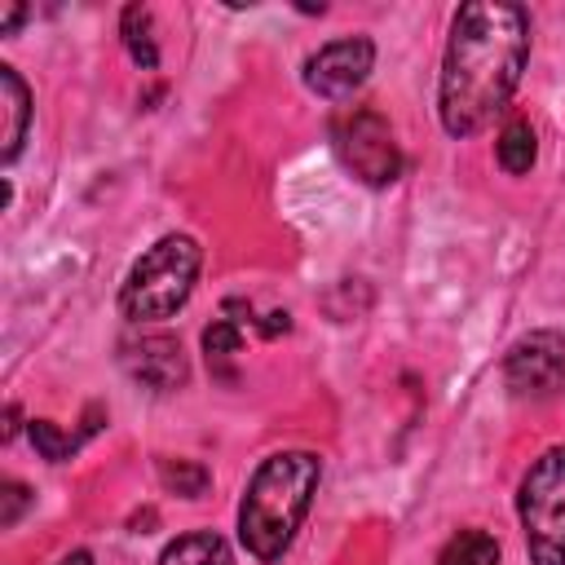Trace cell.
Segmentation results:
<instances>
[{
	"mask_svg": "<svg viewBox=\"0 0 565 565\" xmlns=\"http://www.w3.org/2000/svg\"><path fill=\"white\" fill-rule=\"evenodd\" d=\"M530 62V13L508 0H468L450 18L437 119L446 137L463 141L486 132L512 102Z\"/></svg>",
	"mask_w": 565,
	"mask_h": 565,
	"instance_id": "6da1fadb",
	"label": "cell"
},
{
	"mask_svg": "<svg viewBox=\"0 0 565 565\" xmlns=\"http://www.w3.org/2000/svg\"><path fill=\"white\" fill-rule=\"evenodd\" d=\"M322 481V459L313 450H274L256 463L247 477L243 503H238V539L243 547L274 565L291 547L296 530L309 516V503Z\"/></svg>",
	"mask_w": 565,
	"mask_h": 565,
	"instance_id": "7a4b0ae2",
	"label": "cell"
},
{
	"mask_svg": "<svg viewBox=\"0 0 565 565\" xmlns=\"http://www.w3.org/2000/svg\"><path fill=\"white\" fill-rule=\"evenodd\" d=\"M199 265H203V247L190 234H163L132 260L128 278L119 282V313L128 322L172 318L190 300L199 282Z\"/></svg>",
	"mask_w": 565,
	"mask_h": 565,
	"instance_id": "3957f363",
	"label": "cell"
},
{
	"mask_svg": "<svg viewBox=\"0 0 565 565\" xmlns=\"http://www.w3.org/2000/svg\"><path fill=\"white\" fill-rule=\"evenodd\" d=\"M516 516L530 565H565V446L530 459L516 486Z\"/></svg>",
	"mask_w": 565,
	"mask_h": 565,
	"instance_id": "277c9868",
	"label": "cell"
},
{
	"mask_svg": "<svg viewBox=\"0 0 565 565\" xmlns=\"http://www.w3.org/2000/svg\"><path fill=\"white\" fill-rule=\"evenodd\" d=\"M331 150L335 159L371 190H384L402 177V146L393 124L375 106H349L331 119Z\"/></svg>",
	"mask_w": 565,
	"mask_h": 565,
	"instance_id": "5b68a950",
	"label": "cell"
},
{
	"mask_svg": "<svg viewBox=\"0 0 565 565\" xmlns=\"http://www.w3.org/2000/svg\"><path fill=\"white\" fill-rule=\"evenodd\" d=\"M503 384L516 402H552L565 393V331L539 327L508 344Z\"/></svg>",
	"mask_w": 565,
	"mask_h": 565,
	"instance_id": "8992f818",
	"label": "cell"
},
{
	"mask_svg": "<svg viewBox=\"0 0 565 565\" xmlns=\"http://www.w3.org/2000/svg\"><path fill=\"white\" fill-rule=\"evenodd\" d=\"M371 71H375L371 35H340L305 57V88L318 93L322 102H344L366 84Z\"/></svg>",
	"mask_w": 565,
	"mask_h": 565,
	"instance_id": "52a82bcc",
	"label": "cell"
},
{
	"mask_svg": "<svg viewBox=\"0 0 565 565\" xmlns=\"http://www.w3.org/2000/svg\"><path fill=\"white\" fill-rule=\"evenodd\" d=\"M119 362H124V371H128L137 384H146V388H154V393H172V388H181V384L190 380L181 340H172V335H141V340L124 344Z\"/></svg>",
	"mask_w": 565,
	"mask_h": 565,
	"instance_id": "ba28073f",
	"label": "cell"
},
{
	"mask_svg": "<svg viewBox=\"0 0 565 565\" xmlns=\"http://www.w3.org/2000/svg\"><path fill=\"white\" fill-rule=\"evenodd\" d=\"M0 110H4V137H0V159L13 163L22 154L26 128H31V88L13 66H0Z\"/></svg>",
	"mask_w": 565,
	"mask_h": 565,
	"instance_id": "9c48e42d",
	"label": "cell"
},
{
	"mask_svg": "<svg viewBox=\"0 0 565 565\" xmlns=\"http://www.w3.org/2000/svg\"><path fill=\"white\" fill-rule=\"evenodd\" d=\"M494 159H499V168H503L508 177H525V172L534 168V159H539V132H534V124H530L525 115H516V119H508V124L499 128V137H494Z\"/></svg>",
	"mask_w": 565,
	"mask_h": 565,
	"instance_id": "30bf717a",
	"label": "cell"
},
{
	"mask_svg": "<svg viewBox=\"0 0 565 565\" xmlns=\"http://www.w3.org/2000/svg\"><path fill=\"white\" fill-rule=\"evenodd\" d=\"M154 565H234V561H230V543L216 530H190L177 534Z\"/></svg>",
	"mask_w": 565,
	"mask_h": 565,
	"instance_id": "8fae6325",
	"label": "cell"
},
{
	"mask_svg": "<svg viewBox=\"0 0 565 565\" xmlns=\"http://www.w3.org/2000/svg\"><path fill=\"white\" fill-rule=\"evenodd\" d=\"M203 353L212 375L234 380V358L243 353V322L238 318H212V327H203Z\"/></svg>",
	"mask_w": 565,
	"mask_h": 565,
	"instance_id": "7c38bea8",
	"label": "cell"
},
{
	"mask_svg": "<svg viewBox=\"0 0 565 565\" xmlns=\"http://www.w3.org/2000/svg\"><path fill=\"white\" fill-rule=\"evenodd\" d=\"M437 565H503V552H499V539L494 534H486V530H459L437 552Z\"/></svg>",
	"mask_w": 565,
	"mask_h": 565,
	"instance_id": "4fadbf2b",
	"label": "cell"
},
{
	"mask_svg": "<svg viewBox=\"0 0 565 565\" xmlns=\"http://www.w3.org/2000/svg\"><path fill=\"white\" fill-rule=\"evenodd\" d=\"M119 35H124L128 57H132L141 71H154V66H159L154 22H150V9H146V4H128V9H124V18H119Z\"/></svg>",
	"mask_w": 565,
	"mask_h": 565,
	"instance_id": "5bb4252c",
	"label": "cell"
},
{
	"mask_svg": "<svg viewBox=\"0 0 565 565\" xmlns=\"http://www.w3.org/2000/svg\"><path fill=\"white\" fill-rule=\"evenodd\" d=\"M159 477H163V486L168 490H177L181 499H199L203 490H207V468L203 463H194V459H163L159 463Z\"/></svg>",
	"mask_w": 565,
	"mask_h": 565,
	"instance_id": "9a60e30c",
	"label": "cell"
},
{
	"mask_svg": "<svg viewBox=\"0 0 565 565\" xmlns=\"http://www.w3.org/2000/svg\"><path fill=\"white\" fill-rule=\"evenodd\" d=\"M31 441H35V450H40L49 463H66V459L75 455V437L62 433L53 419H31Z\"/></svg>",
	"mask_w": 565,
	"mask_h": 565,
	"instance_id": "2e32d148",
	"label": "cell"
},
{
	"mask_svg": "<svg viewBox=\"0 0 565 565\" xmlns=\"http://www.w3.org/2000/svg\"><path fill=\"white\" fill-rule=\"evenodd\" d=\"M0 499H4V508H0V525H4V530H13V525L22 521V512H26V503H31V490H26L22 481H13V477H9V481L0 486Z\"/></svg>",
	"mask_w": 565,
	"mask_h": 565,
	"instance_id": "e0dca14e",
	"label": "cell"
},
{
	"mask_svg": "<svg viewBox=\"0 0 565 565\" xmlns=\"http://www.w3.org/2000/svg\"><path fill=\"white\" fill-rule=\"evenodd\" d=\"M22 18H26V4H4V13H0V35H13V31L22 26Z\"/></svg>",
	"mask_w": 565,
	"mask_h": 565,
	"instance_id": "ac0fdd59",
	"label": "cell"
},
{
	"mask_svg": "<svg viewBox=\"0 0 565 565\" xmlns=\"http://www.w3.org/2000/svg\"><path fill=\"white\" fill-rule=\"evenodd\" d=\"M57 565H93V556H88L84 547H75V552H66V556H62Z\"/></svg>",
	"mask_w": 565,
	"mask_h": 565,
	"instance_id": "d6986e66",
	"label": "cell"
}]
</instances>
